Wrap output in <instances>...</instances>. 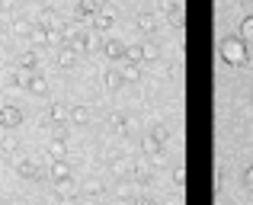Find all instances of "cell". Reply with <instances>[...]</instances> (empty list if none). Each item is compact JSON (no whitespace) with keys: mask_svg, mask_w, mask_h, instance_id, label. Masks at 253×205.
Returning <instances> with one entry per match:
<instances>
[{"mask_svg":"<svg viewBox=\"0 0 253 205\" xmlns=\"http://www.w3.org/2000/svg\"><path fill=\"white\" fill-rule=\"evenodd\" d=\"M218 51H221V61H224V64H231V68H244V64L250 61V55H247V45H244L237 36H228V39H221Z\"/></svg>","mask_w":253,"mask_h":205,"instance_id":"1","label":"cell"},{"mask_svg":"<svg viewBox=\"0 0 253 205\" xmlns=\"http://www.w3.org/2000/svg\"><path fill=\"white\" fill-rule=\"evenodd\" d=\"M161 6H164V13H167L170 23L176 26L179 32H183V23H186V10H183V3H179V0H161Z\"/></svg>","mask_w":253,"mask_h":205,"instance_id":"2","label":"cell"},{"mask_svg":"<svg viewBox=\"0 0 253 205\" xmlns=\"http://www.w3.org/2000/svg\"><path fill=\"white\" fill-rule=\"evenodd\" d=\"M0 125H3V128H19V125H23V109L13 106V103L0 106Z\"/></svg>","mask_w":253,"mask_h":205,"instance_id":"3","label":"cell"},{"mask_svg":"<svg viewBox=\"0 0 253 205\" xmlns=\"http://www.w3.org/2000/svg\"><path fill=\"white\" fill-rule=\"evenodd\" d=\"M55 193H58V199H64V205H74L81 189H77L74 176H71V180H55Z\"/></svg>","mask_w":253,"mask_h":205,"instance_id":"4","label":"cell"},{"mask_svg":"<svg viewBox=\"0 0 253 205\" xmlns=\"http://www.w3.org/2000/svg\"><path fill=\"white\" fill-rule=\"evenodd\" d=\"M141 151H144V157H148L151 164H164V144H157L151 135H144V141H141Z\"/></svg>","mask_w":253,"mask_h":205,"instance_id":"5","label":"cell"},{"mask_svg":"<svg viewBox=\"0 0 253 205\" xmlns=\"http://www.w3.org/2000/svg\"><path fill=\"white\" fill-rule=\"evenodd\" d=\"M112 23H116V10H112V6H106V10H99L96 16H93V26H96L99 32H103V29H109Z\"/></svg>","mask_w":253,"mask_h":205,"instance_id":"6","label":"cell"},{"mask_svg":"<svg viewBox=\"0 0 253 205\" xmlns=\"http://www.w3.org/2000/svg\"><path fill=\"white\" fill-rule=\"evenodd\" d=\"M26 87H29V93H36V96H45V93H48V81H45L42 74H29Z\"/></svg>","mask_w":253,"mask_h":205,"instance_id":"7","label":"cell"},{"mask_svg":"<svg viewBox=\"0 0 253 205\" xmlns=\"http://www.w3.org/2000/svg\"><path fill=\"white\" fill-rule=\"evenodd\" d=\"M103 55H106V58H112V61H122V58H125V45H122V42H116V39H109V42L103 45Z\"/></svg>","mask_w":253,"mask_h":205,"instance_id":"8","label":"cell"},{"mask_svg":"<svg viewBox=\"0 0 253 205\" xmlns=\"http://www.w3.org/2000/svg\"><path fill=\"white\" fill-rule=\"evenodd\" d=\"M48 154H51V161H68V144H64V138L48 141Z\"/></svg>","mask_w":253,"mask_h":205,"instance_id":"9","label":"cell"},{"mask_svg":"<svg viewBox=\"0 0 253 205\" xmlns=\"http://www.w3.org/2000/svg\"><path fill=\"white\" fill-rule=\"evenodd\" d=\"M74 176V170H71L68 161H55L51 164V180H71Z\"/></svg>","mask_w":253,"mask_h":205,"instance_id":"10","label":"cell"},{"mask_svg":"<svg viewBox=\"0 0 253 205\" xmlns=\"http://www.w3.org/2000/svg\"><path fill=\"white\" fill-rule=\"evenodd\" d=\"M109 170H112V176L125 180V173H131V164L125 161V157H112V161H109Z\"/></svg>","mask_w":253,"mask_h":205,"instance_id":"11","label":"cell"},{"mask_svg":"<svg viewBox=\"0 0 253 205\" xmlns=\"http://www.w3.org/2000/svg\"><path fill=\"white\" fill-rule=\"evenodd\" d=\"M16 173L26 176V180H36V176H39V164L36 161H19L16 164Z\"/></svg>","mask_w":253,"mask_h":205,"instance_id":"12","label":"cell"},{"mask_svg":"<svg viewBox=\"0 0 253 205\" xmlns=\"http://www.w3.org/2000/svg\"><path fill=\"white\" fill-rule=\"evenodd\" d=\"M131 176H135V183H151V167L144 161L131 164Z\"/></svg>","mask_w":253,"mask_h":205,"instance_id":"13","label":"cell"},{"mask_svg":"<svg viewBox=\"0 0 253 205\" xmlns=\"http://www.w3.org/2000/svg\"><path fill=\"white\" fill-rule=\"evenodd\" d=\"M90 42H93V39L86 36V32H77V36H74V39L68 42V48H71V51L77 55V51H86V48H90Z\"/></svg>","mask_w":253,"mask_h":205,"instance_id":"14","label":"cell"},{"mask_svg":"<svg viewBox=\"0 0 253 205\" xmlns=\"http://www.w3.org/2000/svg\"><path fill=\"white\" fill-rule=\"evenodd\" d=\"M36 26H42V29H55V26H61V23H58V13L55 10H42Z\"/></svg>","mask_w":253,"mask_h":205,"instance_id":"15","label":"cell"},{"mask_svg":"<svg viewBox=\"0 0 253 205\" xmlns=\"http://www.w3.org/2000/svg\"><path fill=\"white\" fill-rule=\"evenodd\" d=\"M71 122H74V125H86V122H90V109H86V106H71Z\"/></svg>","mask_w":253,"mask_h":205,"instance_id":"16","label":"cell"},{"mask_svg":"<svg viewBox=\"0 0 253 205\" xmlns=\"http://www.w3.org/2000/svg\"><path fill=\"white\" fill-rule=\"evenodd\" d=\"M119 74H122L125 83H138V81H141V71H138V64H128V61H125V68L119 71Z\"/></svg>","mask_w":253,"mask_h":205,"instance_id":"17","label":"cell"},{"mask_svg":"<svg viewBox=\"0 0 253 205\" xmlns=\"http://www.w3.org/2000/svg\"><path fill=\"white\" fill-rule=\"evenodd\" d=\"M237 39H241L244 45L253 42V16H244V19H241V36H237Z\"/></svg>","mask_w":253,"mask_h":205,"instance_id":"18","label":"cell"},{"mask_svg":"<svg viewBox=\"0 0 253 205\" xmlns=\"http://www.w3.org/2000/svg\"><path fill=\"white\" fill-rule=\"evenodd\" d=\"M103 77H106V90H109V93H116V90H119V87H122V83H125L119 71H106Z\"/></svg>","mask_w":253,"mask_h":205,"instance_id":"19","label":"cell"},{"mask_svg":"<svg viewBox=\"0 0 253 205\" xmlns=\"http://www.w3.org/2000/svg\"><path fill=\"white\" fill-rule=\"evenodd\" d=\"M109 128L116 131V135H128V128H125V116H122V112H112V116H109Z\"/></svg>","mask_w":253,"mask_h":205,"instance_id":"20","label":"cell"},{"mask_svg":"<svg viewBox=\"0 0 253 205\" xmlns=\"http://www.w3.org/2000/svg\"><path fill=\"white\" fill-rule=\"evenodd\" d=\"M58 64H61V68H74V64H77V55L68 48V45H64V48L58 51Z\"/></svg>","mask_w":253,"mask_h":205,"instance_id":"21","label":"cell"},{"mask_svg":"<svg viewBox=\"0 0 253 205\" xmlns=\"http://www.w3.org/2000/svg\"><path fill=\"white\" fill-rule=\"evenodd\" d=\"M157 58H161V48L154 42H144L141 45V61H157Z\"/></svg>","mask_w":253,"mask_h":205,"instance_id":"22","label":"cell"},{"mask_svg":"<svg viewBox=\"0 0 253 205\" xmlns=\"http://www.w3.org/2000/svg\"><path fill=\"white\" fill-rule=\"evenodd\" d=\"M48 116H51V122H64V119L71 116V109H68L64 103H55V106H51V112H48Z\"/></svg>","mask_w":253,"mask_h":205,"instance_id":"23","label":"cell"},{"mask_svg":"<svg viewBox=\"0 0 253 205\" xmlns=\"http://www.w3.org/2000/svg\"><path fill=\"white\" fill-rule=\"evenodd\" d=\"M148 135L154 138L157 144H167V141H170V131H167V125H154V128H151Z\"/></svg>","mask_w":253,"mask_h":205,"instance_id":"24","label":"cell"},{"mask_svg":"<svg viewBox=\"0 0 253 205\" xmlns=\"http://www.w3.org/2000/svg\"><path fill=\"white\" fill-rule=\"evenodd\" d=\"M138 29H141V32H154L157 29V19L151 16V13H141V16H138Z\"/></svg>","mask_w":253,"mask_h":205,"instance_id":"25","label":"cell"},{"mask_svg":"<svg viewBox=\"0 0 253 205\" xmlns=\"http://www.w3.org/2000/svg\"><path fill=\"white\" fill-rule=\"evenodd\" d=\"M96 13H99V6L93 0H81V19H93Z\"/></svg>","mask_w":253,"mask_h":205,"instance_id":"26","label":"cell"},{"mask_svg":"<svg viewBox=\"0 0 253 205\" xmlns=\"http://www.w3.org/2000/svg\"><path fill=\"white\" fill-rule=\"evenodd\" d=\"M29 36H32V42H36V45H48V29H42V26H32Z\"/></svg>","mask_w":253,"mask_h":205,"instance_id":"27","label":"cell"},{"mask_svg":"<svg viewBox=\"0 0 253 205\" xmlns=\"http://www.w3.org/2000/svg\"><path fill=\"white\" fill-rule=\"evenodd\" d=\"M122 61L138 64V61H141V45H128V48H125V58H122Z\"/></svg>","mask_w":253,"mask_h":205,"instance_id":"28","label":"cell"},{"mask_svg":"<svg viewBox=\"0 0 253 205\" xmlns=\"http://www.w3.org/2000/svg\"><path fill=\"white\" fill-rule=\"evenodd\" d=\"M19 64H23L26 71H32L39 64V51H23V61H19Z\"/></svg>","mask_w":253,"mask_h":205,"instance_id":"29","label":"cell"},{"mask_svg":"<svg viewBox=\"0 0 253 205\" xmlns=\"http://www.w3.org/2000/svg\"><path fill=\"white\" fill-rule=\"evenodd\" d=\"M84 193L90 196V199H99V196H103L106 189H103V183H96V180H93V183H86V189H84Z\"/></svg>","mask_w":253,"mask_h":205,"instance_id":"30","label":"cell"},{"mask_svg":"<svg viewBox=\"0 0 253 205\" xmlns=\"http://www.w3.org/2000/svg\"><path fill=\"white\" fill-rule=\"evenodd\" d=\"M173 186H176V193H183V186H186V167H176V173H173Z\"/></svg>","mask_w":253,"mask_h":205,"instance_id":"31","label":"cell"},{"mask_svg":"<svg viewBox=\"0 0 253 205\" xmlns=\"http://www.w3.org/2000/svg\"><path fill=\"white\" fill-rule=\"evenodd\" d=\"M116 196H119V199H131V186L125 180H119L116 183Z\"/></svg>","mask_w":253,"mask_h":205,"instance_id":"32","label":"cell"},{"mask_svg":"<svg viewBox=\"0 0 253 205\" xmlns=\"http://www.w3.org/2000/svg\"><path fill=\"white\" fill-rule=\"evenodd\" d=\"M13 32H16V36H23V32H32V23H23V19H19V23H13Z\"/></svg>","mask_w":253,"mask_h":205,"instance_id":"33","label":"cell"},{"mask_svg":"<svg viewBox=\"0 0 253 205\" xmlns=\"http://www.w3.org/2000/svg\"><path fill=\"white\" fill-rule=\"evenodd\" d=\"M16 6V0H0V13H6V10H13Z\"/></svg>","mask_w":253,"mask_h":205,"instance_id":"34","label":"cell"},{"mask_svg":"<svg viewBox=\"0 0 253 205\" xmlns=\"http://www.w3.org/2000/svg\"><path fill=\"white\" fill-rule=\"evenodd\" d=\"M244 183H247V186L253 189V167H247V173H244Z\"/></svg>","mask_w":253,"mask_h":205,"instance_id":"35","label":"cell"},{"mask_svg":"<svg viewBox=\"0 0 253 205\" xmlns=\"http://www.w3.org/2000/svg\"><path fill=\"white\" fill-rule=\"evenodd\" d=\"M3 151H6V154H10V151H16V141H13V138H6V141H3Z\"/></svg>","mask_w":253,"mask_h":205,"instance_id":"36","label":"cell"},{"mask_svg":"<svg viewBox=\"0 0 253 205\" xmlns=\"http://www.w3.org/2000/svg\"><path fill=\"white\" fill-rule=\"evenodd\" d=\"M135 205H154V199H148V196H138Z\"/></svg>","mask_w":253,"mask_h":205,"instance_id":"37","label":"cell"},{"mask_svg":"<svg viewBox=\"0 0 253 205\" xmlns=\"http://www.w3.org/2000/svg\"><path fill=\"white\" fill-rule=\"evenodd\" d=\"M93 3H96V6H106V3H109V0H93Z\"/></svg>","mask_w":253,"mask_h":205,"instance_id":"38","label":"cell"},{"mask_svg":"<svg viewBox=\"0 0 253 205\" xmlns=\"http://www.w3.org/2000/svg\"><path fill=\"white\" fill-rule=\"evenodd\" d=\"M241 3H244V0H241Z\"/></svg>","mask_w":253,"mask_h":205,"instance_id":"39","label":"cell"}]
</instances>
